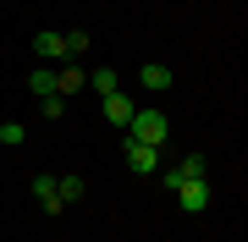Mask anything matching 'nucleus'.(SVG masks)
I'll return each mask as SVG.
<instances>
[{
  "instance_id": "obj_15",
  "label": "nucleus",
  "mask_w": 248,
  "mask_h": 242,
  "mask_svg": "<svg viewBox=\"0 0 248 242\" xmlns=\"http://www.w3.org/2000/svg\"><path fill=\"white\" fill-rule=\"evenodd\" d=\"M89 50V33H66V55H83Z\"/></svg>"
},
{
  "instance_id": "obj_8",
  "label": "nucleus",
  "mask_w": 248,
  "mask_h": 242,
  "mask_svg": "<svg viewBox=\"0 0 248 242\" xmlns=\"http://www.w3.org/2000/svg\"><path fill=\"white\" fill-rule=\"evenodd\" d=\"M33 50H39V61H66V33H39Z\"/></svg>"
},
{
  "instance_id": "obj_13",
  "label": "nucleus",
  "mask_w": 248,
  "mask_h": 242,
  "mask_svg": "<svg viewBox=\"0 0 248 242\" xmlns=\"http://www.w3.org/2000/svg\"><path fill=\"white\" fill-rule=\"evenodd\" d=\"M22 138H28L22 121H6V127H0V149H22Z\"/></svg>"
},
{
  "instance_id": "obj_14",
  "label": "nucleus",
  "mask_w": 248,
  "mask_h": 242,
  "mask_svg": "<svg viewBox=\"0 0 248 242\" xmlns=\"http://www.w3.org/2000/svg\"><path fill=\"white\" fill-rule=\"evenodd\" d=\"M61 105H66V99H61V94H50V99H39V110H45V116H50V121H61Z\"/></svg>"
},
{
  "instance_id": "obj_9",
  "label": "nucleus",
  "mask_w": 248,
  "mask_h": 242,
  "mask_svg": "<svg viewBox=\"0 0 248 242\" xmlns=\"http://www.w3.org/2000/svg\"><path fill=\"white\" fill-rule=\"evenodd\" d=\"M89 88H94L99 99H105V94H116V88H122V77H116L110 66H94V72H89Z\"/></svg>"
},
{
  "instance_id": "obj_2",
  "label": "nucleus",
  "mask_w": 248,
  "mask_h": 242,
  "mask_svg": "<svg viewBox=\"0 0 248 242\" xmlns=\"http://www.w3.org/2000/svg\"><path fill=\"white\" fill-rule=\"evenodd\" d=\"M122 154H127V165H133L138 176L160 171V149H155V143H138V138H127V143H122Z\"/></svg>"
},
{
  "instance_id": "obj_12",
  "label": "nucleus",
  "mask_w": 248,
  "mask_h": 242,
  "mask_svg": "<svg viewBox=\"0 0 248 242\" xmlns=\"http://www.w3.org/2000/svg\"><path fill=\"white\" fill-rule=\"evenodd\" d=\"M28 83H33V94H39V99H50V94H55V66H39Z\"/></svg>"
},
{
  "instance_id": "obj_10",
  "label": "nucleus",
  "mask_w": 248,
  "mask_h": 242,
  "mask_svg": "<svg viewBox=\"0 0 248 242\" xmlns=\"http://www.w3.org/2000/svg\"><path fill=\"white\" fill-rule=\"evenodd\" d=\"M177 176H182V182H199V176H210V160H204V154H187V160H177Z\"/></svg>"
},
{
  "instance_id": "obj_11",
  "label": "nucleus",
  "mask_w": 248,
  "mask_h": 242,
  "mask_svg": "<svg viewBox=\"0 0 248 242\" xmlns=\"http://www.w3.org/2000/svg\"><path fill=\"white\" fill-rule=\"evenodd\" d=\"M55 198L61 204H78L83 198V176H55Z\"/></svg>"
},
{
  "instance_id": "obj_4",
  "label": "nucleus",
  "mask_w": 248,
  "mask_h": 242,
  "mask_svg": "<svg viewBox=\"0 0 248 242\" xmlns=\"http://www.w3.org/2000/svg\"><path fill=\"white\" fill-rule=\"evenodd\" d=\"M138 83H143V88H149V94H166L171 83H177V72H171L166 61H143V72H138Z\"/></svg>"
},
{
  "instance_id": "obj_6",
  "label": "nucleus",
  "mask_w": 248,
  "mask_h": 242,
  "mask_svg": "<svg viewBox=\"0 0 248 242\" xmlns=\"http://www.w3.org/2000/svg\"><path fill=\"white\" fill-rule=\"evenodd\" d=\"M78 88H89V72H83V66H72V61H66L61 72H55V94L66 99V94H78Z\"/></svg>"
},
{
  "instance_id": "obj_3",
  "label": "nucleus",
  "mask_w": 248,
  "mask_h": 242,
  "mask_svg": "<svg viewBox=\"0 0 248 242\" xmlns=\"http://www.w3.org/2000/svg\"><path fill=\"white\" fill-rule=\"evenodd\" d=\"M177 204L187 209V215H199V209H210V182H182V187H177Z\"/></svg>"
},
{
  "instance_id": "obj_1",
  "label": "nucleus",
  "mask_w": 248,
  "mask_h": 242,
  "mask_svg": "<svg viewBox=\"0 0 248 242\" xmlns=\"http://www.w3.org/2000/svg\"><path fill=\"white\" fill-rule=\"evenodd\" d=\"M127 138L166 149V138H171V116H166V110H155V105H143V110H133V121H127Z\"/></svg>"
},
{
  "instance_id": "obj_7",
  "label": "nucleus",
  "mask_w": 248,
  "mask_h": 242,
  "mask_svg": "<svg viewBox=\"0 0 248 242\" xmlns=\"http://www.w3.org/2000/svg\"><path fill=\"white\" fill-rule=\"evenodd\" d=\"M33 198H39L45 215H61V198H55V176H50V171H45V176H33Z\"/></svg>"
},
{
  "instance_id": "obj_5",
  "label": "nucleus",
  "mask_w": 248,
  "mask_h": 242,
  "mask_svg": "<svg viewBox=\"0 0 248 242\" xmlns=\"http://www.w3.org/2000/svg\"><path fill=\"white\" fill-rule=\"evenodd\" d=\"M133 94H122V88H116V94H105V121L110 127H127V121H133Z\"/></svg>"
}]
</instances>
